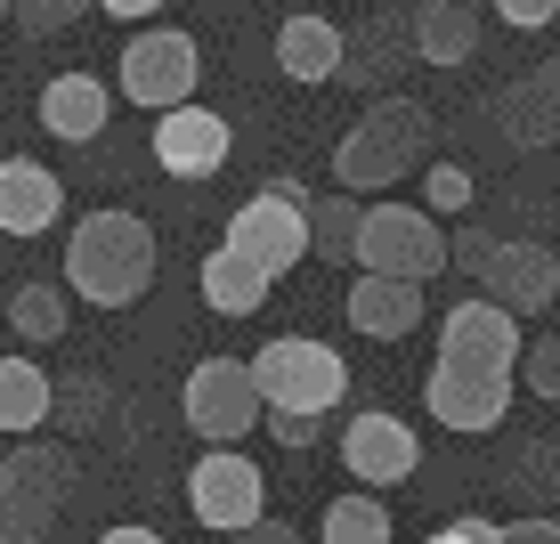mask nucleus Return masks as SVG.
<instances>
[{"mask_svg":"<svg viewBox=\"0 0 560 544\" xmlns=\"http://www.w3.org/2000/svg\"><path fill=\"white\" fill-rule=\"evenodd\" d=\"M114 82H122V99H130V106H147V114L187 106V99H196V82H203V49H196V33H179V25H147V33H130V42H122V66H114Z\"/></svg>","mask_w":560,"mask_h":544,"instance_id":"nucleus-8","label":"nucleus"},{"mask_svg":"<svg viewBox=\"0 0 560 544\" xmlns=\"http://www.w3.org/2000/svg\"><path fill=\"white\" fill-rule=\"evenodd\" d=\"M358 228H365V204L358 196H308V261H334L350 268L358 261Z\"/></svg>","mask_w":560,"mask_h":544,"instance_id":"nucleus-23","label":"nucleus"},{"mask_svg":"<svg viewBox=\"0 0 560 544\" xmlns=\"http://www.w3.org/2000/svg\"><path fill=\"white\" fill-rule=\"evenodd\" d=\"M495 123H504L512 147H552L560 139V123H552V106L536 99V82H512L504 99H495Z\"/></svg>","mask_w":560,"mask_h":544,"instance_id":"nucleus-27","label":"nucleus"},{"mask_svg":"<svg viewBox=\"0 0 560 544\" xmlns=\"http://www.w3.org/2000/svg\"><path fill=\"white\" fill-rule=\"evenodd\" d=\"M341 309H350V334L398 342V334H415V325H422V309H431V301H422V285H407V277H365V268H358Z\"/></svg>","mask_w":560,"mask_h":544,"instance_id":"nucleus-17","label":"nucleus"},{"mask_svg":"<svg viewBox=\"0 0 560 544\" xmlns=\"http://www.w3.org/2000/svg\"><path fill=\"white\" fill-rule=\"evenodd\" d=\"M512 398H520V374L447 366V358H439L431 382H422V406H431V423H439V431H471V439H479V431H504Z\"/></svg>","mask_w":560,"mask_h":544,"instance_id":"nucleus-11","label":"nucleus"},{"mask_svg":"<svg viewBox=\"0 0 560 544\" xmlns=\"http://www.w3.org/2000/svg\"><path fill=\"white\" fill-rule=\"evenodd\" d=\"M228 154H236V130H228V114H211V106H171V114H154V163L171 171V180H220L228 171Z\"/></svg>","mask_w":560,"mask_h":544,"instance_id":"nucleus-13","label":"nucleus"},{"mask_svg":"<svg viewBox=\"0 0 560 544\" xmlns=\"http://www.w3.org/2000/svg\"><path fill=\"white\" fill-rule=\"evenodd\" d=\"M512 479H520V488H536V496H560V447H552V439L520 447V455H512Z\"/></svg>","mask_w":560,"mask_h":544,"instance_id":"nucleus-31","label":"nucleus"},{"mask_svg":"<svg viewBox=\"0 0 560 544\" xmlns=\"http://www.w3.org/2000/svg\"><path fill=\"white\" fill-rule=\"evenodd\" d=\"M552 16H560V0H552Z\"/></svg>","mask_w":560,"mask_h":544,"instance_id":"nucleus-43","label":"nucleus"},{"mask_svg":"<svg viewBox=\"0 0 560 544\" xmlns=\"http://www.w3.org/2000/svg\"><path fill=\"white\" fill-rule=\"evenodd\" d=\"M9 16L25 33H66V25H82V16H90V0H9Z\"/></svg>","mask_w":560,"mask_h":544,"instance_id":"nucleus-30","label":"nucleus"},{"mask_svg":"<svg viewBox=\"0 0 560 544\" xmlns=\"http://www.w3.org/2000/svg\"><path fill=\"white\" fill-rule=\"evenodd\" d=\"M528 82H536V99H545V106H552V123H560V57H545Z\"/></svg>","mask_w":560,"mask_h":544,"instance_id":"nucleus-38","label":"nucleus"},{"mask_svg":"<svg viewBox=\"0 0 560 544\" xmlns=\"http://www.w3.org/2000/svg\"><path fill=\"white\" fill-rule=\"evenodd\" d=\"M228 544H301V536H293V520H277V512H268V520H253V529H236Z\"/></svg>","mask_w":560,"mask_h":544,"instance_id":"nucleus-37","label":"nucleus"},{"mask_svg":"<svg viewBox=\"0 0 560 544\" xmlns=\"http://www.w3.org/2000/svg\"><path fill=\"white\" fill-rule=\"evenodd\" d=\"M154 261L163 252H154V228L139 211H122V204L82 211L66 236V293L90 301V309H130V301H147Z\"/></svg>","mask_w":560,"mask_h":544,"instance_id":"nucleus-1","label":"nucleus"},{"mask_svg":"<svg viewBox=\"0 0 560 544\" xmlns=\"http://www.w3.org/2000/svg\"><path fill=\"white\" fill-rule=\"evenodd\" d=\"M455 9H488V0H455Z\"/></svg>","mask_w":560,"mask_h":544,"instance_id":"nucleus-41","label":"nucleus"},{"mask_svg":"<svg viewBox=\"0 0 560 544\" xmlns=\"http://www.w3.org/2000/svg\"><path fill=\"white\" fill-rule=\"evenodd\" d=\"M471 196H479V187H471V171H463V163H431V171H422V211H431V220L463 211Z\"/></svg>","mask_w":560,"mask_h":544,"instance_id":"nucleus-28","label":"nucleus"},{"mask_svg":"<svg viewBox=\"0 0 560 544\" xmlns=\"http://www.w3.org/2000/svg\"><path fill=\"white\" fill-rule=\"evenodd\" d=\"M422 544H504V520H479V512H463V520H447V529H431Z\"/></svg>","mask_w":560,"mask_h":544,"instance_id":"nucleus-33","label":"nucleus"},{"mask_svg":"<svg viewBox=\"0 0 560 544\" xmlns=\"http://www.w3.org/2000/svg\"><path fill=\"white\" fill-rule=\"evenodd\" d=\"M179 415H187V431L203 447H244L268 423V406H260L244 358H196L187 382H179Z\"/></svg>","mask_w":560,"mask_h":544,"instance_id":"nucleus-6","label":"nucleus"},{"mask_svg":"<svg viewBox=\"0 0 560 544\" xmlns=\"http://www.w3.org/2000/svg\"><path fill=\"white\" fill-rule=\"evenodd\" d=\"M479 293L504 301L512 317H545V309H560V252L536 236H495V261L479 277Z\"/></svg>","mask_w":560,"mask_h":544,"instance_id":"nucleus-14","label":"nucleus"},{"mask_svg":"<svg viewBox=\"0 0 560 544\" xmlns=\"http://www.w3.org/2000/svg\"><path fill=\"white\" fill-rule=\"evenodd\" d=\"M341 57H350V33H341L334 16L293 9V16L277 25V66H284V82L325 90V82H341Z\"/></svg>","mask_w":560,"mask_h":544,"instance_id":"nucleus-16","label":"nucleus"},{"mask_svg":"<svg viewBox=\"0 0 560 544\" xmlns=\"http://www.w3.org/2000/svg\"><path fill=\"white\" fill-rule=\"evenodd\" d=\"M268 439H277V447H317L325 415H268Z\"/></svg>","mask_w":560,"mask_h":544,"instance_id":"nucleus-35","label":"nucleus"},{"mask_svg":"<svg viewBox=\"0 0 560 544\" xmlns=\"http://www.w3.org/2000/svg\"><path fill=\"white\" fill-rule=\"evenodd\" d=\"M236 261H253L268 285L284 277V268H301L308 261V187L293 180V171H277V180L260 187V196H244L236 204V220H228V236H220Z\"/></svg>","mask_w":560,"mask_h":544,"instance_id":"nucleus-5","label":"nucleus"},{"mask_svg":"<svg viewBox=\"0 0 560 544\" xmlns=\"http://www.w3.org/2000/svg\"><path fill=\"white\" fill-rule=\"evenodd\" d=\"M520 349H528L520 317H512L504 301H488V293L455 301L447 317H439V358H447V366H488V374H520Z\"/></svg>","mask_w":560,"mask_h":544,"instance_id":"nucleus-12","label":"nucleus"},{"mask_svg":"<svg viewBox=\"0 0 560 544\" xmlns=\"http://www.w3.org/2000/svg\"><path fill=\"white\" fill-rule=\"evenodd\" d=\"M334 447H341V472H350L358 488H407L422 472V431L407 415H390V406H358L334 431Z\"/></svg>","mask_w":560,"mask_h":544,"instance_id":"nucleus-10","label":"nucleus"},{"mask_svg":"<svg viewBox=\"0 0 560 544\" xmlns=\"http://www.w3.org/2000/svg\"><path fill=\"white\" fill-rule=\"evenodd\" d=\"M431 139H439L431 106L382 90V99L365 106L350 130H341V147H334V187H341V196H374V187L407 180V171H431Z\"/></svg>","mask_w":560,"mask_h":544,"instance_id":"nucleus-2","label":"nucleus"},{"mask_svg":"<svg viewBox=\"0 0 560 544\" xmlns=\"http://www.w3.org/2000/svg\"><path fill=\"white\" fill-rule=\"evenodd\" d=\"M66 220V180L33 154H0V236H49Z\"/></svg>","mask_w":560,"mask_h":544,"instance_id":"nucleus-15","label":"nucleus"},{"mask_svg":"<svg viewBox=\"0 0 560 544\" xmlns=\"http://www.w3.org/2000/svg\"><path fill=\"white\" fill-rule=\"evenodd\" d=\"M504 544H560V520H552V512H528V520H504Z\"/></svg>","mask_w":560,"mask_h":544,"instance_id":"nucleus-36","label":"nucleus"},{"mask_svg":"<svg viewBox=\"0 0 560 544\" xmlns=\"http://www.w3.org/2000/svg\"><path fill=\"white\" fill-rule=\"evenodd\" d=\"M520 391L528 398H560V334H536L520 349Z\"/></svg>","mask_w":560,"mask_h":544,"instance_id":"nucleus-29","label":"nucleus"},{"mask_svg":"<svg viewBox=\"0 0 560 544\" xmlns=\"http://www.w3.org/2000/svg\"><path fill=\"white\" fill-rule=\"evenodd\" d=\"M244 366H253V391H260L268 415H334L341 391H350L341 349L317 342V334H277V342H260Z\"/></svg>","mask_w":560,"mask_h":544,"instance_id":"nucleus-3","label":"nucleus"},{"mask_svg":"<svg viewBox=\"0 0 560 544\" xmlns=\"http://www.w3.org/2000/svg\"><path fill=\"white\" fill-rule=\"evenodd\" d=\"M398 66H415V25H407V16H365V25L350 33V57H341V73H350V82H365V90L382 99Z\"/></svg>","mask_w":560,"mask_h":544,"instance_id":"nucleus-19","label":"nucleus"},{"mask_svg":"<svg viewBox=\"0 0 560 544\" xmlns=\"http://www.w3.org/2000/svg\"><path fill=\"white\" fill-rule=\"evenodd\" d=\"M49 423L66 439H90L106 423V374H90V366H82V374H66V382H57V398H49Z\"/></svg>","mask_w":560,"mask_h":544,"instance_id":"nucleus-26","label":"nucleus"},{"mask_svg":"<svg viewBox=\"0 0 560 544\" xmlns=\"http://www.w3.org/2000/svg\"><path fill=\"white\" fill-rule=\"evenodd\" d=\"M90 9H106V16H122V25H147L163 0H90Z\"/></svg>","mask_w":560,"mask_h":544,"instance_id":"nucleus-39","label":"nucleus"},{"mask_svg":"<svg viewBox=\"0 0 560 544\" xmlns=\"http://www.w3.org/2000/svg\"><path fill=\"white\" fill-rule=\"evenodd\" d=\"M106 114H114V99H106L98 73H57V82L42 90V130L66 139V147H90L106 130Z\"/></svg>","mask_w":560,"mask_h":544,"instance_id":"nucleus-18","label":"nucleus"},{"mask_svg":"<svg viewBox=\"0 0 560 544\" xmlns=\"http://www.w3.org/2000/svg\"><path fill=\"white\" fill-rule=\"evenodd\" d=\"M488 261H495V236H479V228H463V236H447V268H463V277H488Z\"/></svg>","mask_w":560,"mask_h":544,"instance_id":"nucleus-32","label":"nucleus"},{"mask_svg":"<svg viewBox=\"0 0 560 544\" xmlns=\"http://www.w3.org/2000/svg\"><path fill=\"white\" fill-rule=\"evenodd\" d=\"M98 544H163V536H154V529H139V520H122V529H106Z\"/></svg>","mask_w":560,"mask_h":544,"instance_id":"nucleus-40","label":"nucleus"},{"mask_svg":"<svg viewBox=\"0 0 560 544\" xmlns=\"http://www.w3.org/2000/svg\"><path fill=\"white\" fill-rule=\"evenodd\" d=\"M407 25H415V57H422V66H471V49H479V9L422 0Z\"/></svg>","mask_w":560,"mask_h":544,"instance_id":"nucleus-20","label":"nucleus"},{"mask_svg":"<svg viewBox=\"0 0 560 544\" xmlns=\"http://www.w3.org/2000/svg\"><path fill=\"white\" fill-rule=\"evenodd\" d=\"M49 398H57V382H49V366H33L25 349L16 358H0V431H49Z\"/></svg>","mask_w":560,"mask_h":544,"instance_id":"nucleus-21","label":"nucleus"},{"mask_svg":"<svg viewBox=\"0 0 560 544\" xmlns=\"http://www.w3.org/2000/svg\"><path fill=\"white\" fill-rule=\"evenodd\" d=\"M196 293H203V309H220V317H253V309L268 301V277L253 261H236V252H203V268H196Z\"/></svg>","mask_w":560,"mask_h":544,"instance_id":"nucleus-22","label":"nucleus"},{"mask_svg":"<svg viewBox=\"0 0 560 544\" xmlns=\"http://www.w3.org/2000/svg\"><path fill=\"white\" fill-rule=\"evenodd\" d=\"M0 25H9V0H0Z\"/></svg>","mask_w":560,"mask_h":544,"instance_id":"nucleus-42","label":"nucleus"},{"mask_svg":"<svg viewBox=\"0 0 560 544\" xmlns=\"http://www.w3.org/2000/svg\"><path fill=\"white\" fill-rule=\"evenodd\" d=\"M73 496V447L66 439H16L0 463V544H49Z\"/></svg>","mask_w":560,"mask_h":544,"instance_id":"nucleus-4","label":"nucleus"},{"mask_svg":"<svg viewBox=\"0 0 560 544\" xmlns=\"http://www.w3.org/2000/svg\"><path fill=\"white\" fill-rule=\"evenodd\" d=\"M9 325H16V342L25 349H42V342H66V325H73V293L66 285H16L9 293Z\"/></svg>","mask_w":560,"mask_h":544,"instance_id":"nucleus-24","label":"nucleus"},{"mask_svg":"<svg viewBox=\"0 0 560 544\" xmlns=\"http://www.w3.org/2000/svg\"><path fill=\"white\" fill-rule=\"evenodd\" d=\"M187 512H196L211 536H236V529H253V520H268L260 463L244 455V447H203L196 472H187Z\"/></svg>","mask_w":560,"mask_h":544,"instance_id":"nucleus-9","label":"nucleus"},{"mask_svg":"<svg viewBox=\"0 0 560 544\" xmlns=\"http://www.w3.org/2000/svg\"><path fill=\"white\" fill-rule=\"evenodd\" d=\"M317 544H398L390 504H382V496H334L325 520H317Z\"/></svg>","mask_w":560,"mask_h":544,"instance_id":"nucleus-25","label":"nucleus"},{"mask_svg":"<svg viewBox=\"0 0 560 544\" xmlns=\"http://www.w3.org/2000/svg\"><path fill=\"white\" fill-rule=\"evenodd\" d=\"M358 268H365V277H407V285H431L439 268H447V220H431L422 204H365Z\"/></svg>","mask_w":560,"mask_h":544,"instance_id":"nucleus-7","label":"nucleus"},{"mask_svg":"<svg viewBox=\"0 0 560 544\" xmlns=\"http://www.w3.org/2000/svg\"><path fill=\"white\" fill-rule=\"evenodd\" d=\"M488 16H495V25H512V33H545L552 25V0H488Z\"/></svg>","mask_w":560,"mask_h":544,"instance_id":"nucleus-34","label":"nucleus"}]
</instances>
